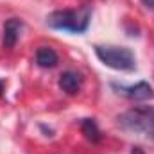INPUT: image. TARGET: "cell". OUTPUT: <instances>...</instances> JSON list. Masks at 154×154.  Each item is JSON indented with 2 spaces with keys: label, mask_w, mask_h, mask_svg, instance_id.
<instances>
[{
  "label": "cell",
  "mask_w": 154,
  "mask_h": 154,
  "mask_svg": "<svg viewBox=\"0 0 154 154\" xmlns=\"http://www.w3.org/2000/svg\"><path fill=\"white\" fill-rule=\"evenodd\" d=\"M90 20H91V7L82 5L81 9H63V11L50 13L47 16V25L56 31L82 34L88 31Z\"/></svg>",
  "instance_id": "obj_1"
},
{
  "label": "cell",
  "mask_w": 154,
  "mask_h": 154,
  "mask_svg": "<svg viewBox=\"0 0 154 154\" xmlns=\"http://www.w3.org/2000/svg\"><path fill=\"white\" fill-rule=\"evenodd\" d=\"M122 131L154 140V106H134L116 118Z\"/></svg>",
  "instance_id": "obj_2"
},
{
  "label": "cell",
  "mask_w": 154,
  "mask_h": 154,
  "mask_svg": "<svg viewBox=\"0 0 154 154\" xmlns=\"http://www.w3.org/2000/svg\"><path fill=\"white\" fill-rule=\"evenodd\" d=\"M97 57L109 68L131 72L136 68V57L131 48L118 47V45H97L95 47Z\"/></svg>",
  "instance_id": "obj_3"
},
{
  "label": "cell",
  "mask_w": 154,
  "mask_h": 154,
  "mask_svg": "<svg viewBox=\"0 0 154 154\" xmlns=\"http://www.w3.org/2000/svg\"><path fill=\"white\" fill-rule=\"evenodd\" d=\"M111 88L116 90L118 95H122L125 99H131V100H147V99H152L154 97L152 86L147 81H140V82H136L133 86H124V84L111 82Z\"/></svg>",
  "instance_id": "obj_4"
},
{
  "label": "cell",
  "mask_w": 154,
  "mask_h": 154,
  "mask_svg": "<svg viewBox=\"0 0 154 154\" xmlns=\"http://www.w3.org/2000/svg\"><path fill=\"white\" fill-rule=\"evenodd\" d=\"M22 29H23V22L18 20V18H9L5 20L4 23V31H2V47L4 48H13L22 34Z\"/></svg>",
  "instance_id": "obj_5"
},
{
  "label": "cell",
  "mask_w": 154,
  "mask_h": 154,
  "mask_svg": "<svg viewBox=\"0 0 154 154\" xmlns=\"http://www.w3.org/2000/svg\"><path fill=\"white\" fill-rule=\"evenodd\" d=\"M81 84H82V77L79 75L77 72L68 70V72H63L59 75V88L65 93H68V95H75L77 91L81 90Z\"/></svg>",
  "instance_id": "obj_6"
},
{
  "label": "cell",
  "mask_w": 154,
  "mask_h": 154,
  "mask_svg": "<svg viewBox=\"0 0 154 154\" xmlns=\"http://www.w3.org/2000/svg\"><path fill=\"white\" fill-rule=\"evenodd\" d=\"M59 63V56L50 47H39L36 50V65L41 68H54Z\"/></svg>",
  "instance_id": "obj_7"
},
{
  "label": "cell",
  "mask_w": 154,
  "mask_h": 154,
  "mask_svg": "<svg viewBox=\"0 0 154 154\" xmlns=\"http://www.w3.org/2000/svg\"><path fill=\"white\" fill-rule=\"evenodd\" d=\"M81 131H82V134L86 136V140H90L91 143H97V142H100V138H102L100 129H99V125H97V122H95L93 118H84V120L81 122Z\"/></svg>",
  "instance_id": "obj_8"
},
{
  "label": "cell",
  "mask_w": 154,
  "mask_h": 154,
  "mask_svg": "<svg viewBox=\"0 0 154 154\" xmlns=\"http://www.w3.org/2000/svg\"><path fill=\"white\" fill-rule=\"evenodd\" d=\"M142 2H143V5H147V7L154 9V0H142Z\"/></svg>",
  "instance_id": "obj_9"
},
{
  "label": "cell",
  "mask_w": 154,
  "mask_h": 154,
  "mask_svg": "<svg viewBox=\"0 0 154 154\" xmlns=\"http://www.w3.org/2000/svg\"><path fill=\"white\" fill-rule=\"evenodd\" d=\"M131 154H145L140 147H133V151H131Z\"/></svg>",
  "instance_id": "obj_10"
},
{
  "label": "cell",
  "mask_w": 154,
  "mask_h": 154,
  "mask_svg": "<svg viewBox=\"0 0 154 154\" xmlns=\"http://www.w3.org/2000/svg\"><path fill=\"white\" fill-rule=\"evenodd\" d=\"M2 88H4V79H0V95H2Z\"/></svg>",
  "instance_id": "obj_11"
}]
</instances>
